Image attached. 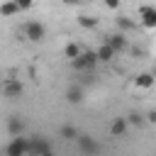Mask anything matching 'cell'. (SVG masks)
<instances>
[{
	"label": "cell",
	"instance_id": "obj_1",
	"mask_svg": "<svg viewBox=\"0 0 156 156\" xmlns=\"http://www.w3.org/2000/svg\"><path fill=\"white\" fill-rule=\"evenodd\" d=\"M29 154V139H24V136H12L10 139V144L5 146V156H27Z\"/></svg>",
	"mask_w": 156,
	"mask_h": 156
},
{
	"label": "cell",
	"instance_id": "obj_2",
	"mask_svg": "<svg viewBox=\"0 0 156 156\" xmlns=\"http://www.w3.org/2000/svg\"><path fill=\"white\" fill-rule=\"evenodd\" d=\"M71 63H73V68H78V71H90V68L98 66V58H95V51H80Z\"/></svg>",
	"mask_w": 156,
	"mask_h": 156
},
{
	"label": "cell",
	"instance_id": "obj_3",
	"mask_svg": "<svg viewBox=\"0 0 156 156\" xmlns=\"http://www.w3.org/2000/svg\"><path fill=\"white\" fill-rule=\"evenodd\" d=\"M29 154H32V156H54V151H51L49 141H46V139H41V136L29 139Z\"/></svg>",
	"mask_w": 156,
	"mask_h": 156
},
{
	"label": "cell",
	"instance_id": "obj_4",
	"mask_svg": "<svg viewBox=\"0 0 156 156\" xmlns=\"http://www.w3.org/2000/svg\"><path fill=\"white\" fill-rule=\"evenodd\" d=\"M24 37H27L29 41H41V39L46 37V29H44L41 22H27V24H24Z\"/></svg>",
	"mask_w": 156,
	"mask_h": 156
},
{
	"label": "cell",
	"instance_id": "obj_5",
	"mask_svg": "<svg viewBox=\"0 0 156 156\" xmlns=\"http://www.w3.org/2000/svg\"><path fill=\"white\" fill-rule=\"evenodd\" d=\"M139 22H141L146 29H156V7L144 5V7L139 10Z\"/></svg>",
	"mask_w": 156,
	"mask_h": 156
},
{
	"label": "cell",
	"instance_id": "obj_6",
	"mask_svg": "<svg viewBox=\"0 0 156 156\" xmlns=\"http://www.w3.org/2000/svg\"><path fill=\"white\" fill-rule=\"evenodd\" d=\"M76 141H78V151H80V154H85V156L98 154V144L93 141V136H88V134H78Z\"/></svg>",
	"mask_w": 156,
	"mask_h": 156
},
{
	"label": "cell",
	"instance_id": "obj_7",
	"mask_svg": "<svg viewBox=\"0 0 156 156\" xmlns=\"http://www.w3.org/2000/svg\"><path fill=\"white\" fill-rule=\"evenodd\" d=\"M132 88H134V90H149V88H154V73L144 71V73L134 76V78H132Z\"/></svg>",
	"mask_w": 156,
	"mask_h": 156
},
{
	"label": "cell",
	"instance_id": "obj_8",
	"mask_svg": "<svg viewBox=\"0 0 156 156\" xmlns=\"http://www.w3.org/2000/svg\"><path fill=\"white\" fill-rule=\"evenodd\" d=\"M22 90H24V88H22L20 80H12V78H10V80L2 83V95H5V98H20Z\"/></svg>",
	"mask_w": 156,
	"mask_h": 156
},
{
	"label": "cell",
	"instance_id": "obj_9",
	"mask_svg": "<svg viewBox=\"0 0 156 156\" xmlns=\"http://www.w3.org/2000/svg\"><path fill=\"white\" fill-rule=\"evenodd\" d=\"M105 44H107V46H112V51H115V54H119V51H124V49H127V39H124V34H112V37H107V39H105Z\"/></svg>",
	"mask_w": 156,
	"mask_h": 156
},
{
	"label": "cell",
	"instance_id": "obj_10",
	"mask_svg": "<svg viewBox=\"0 0 156 156\" xmlns=\"http://www.w3.org/2000/svg\"><path fill=\"white\" fill-rule=\"evenodd\" d=\"M127 127H129V122H127L124 117H117V119L110 124V134H112V136H124V134H127Z\"/></svg>",
	"mask_w": 156,
	"mask_h": 156
},
{
	"label": "cell",
	"instance_id": "obj_11",
	"mask_svg": "<svg viewBox=\"0 0 156 156\" xmlns=\"http://www.w3.org/2000/svg\"><path fill=\"white\" fill-rule=\"evenodd\" d=\"M0 15H2V17L20 15V7H17V2H15V0H2V5H0Z\"/></svg>",
	"mask_w": 156,
	"mask_h": 156
},
{
	"label": "cell",
	"instance_id": "obj_12",
	"mask_svg": "<svg viewBox=\"0 0 156 156\" xmlns=\"http://www.w3.org/2000/svg\"><path fill=\"white\" fill-rule=\"evenodd\" d=\"M95 58H98V61H105V63H107V61H112V58H115V51H112V46L102 44V46L95 51Z\"/></svg>",
	"mask_w": 156,
	"mask_h": 156
},
{
	"label": "cell",
	"instance_id": "obj_13",
	"mask_svg": "<svg viewBox=\"0 0 156 156\" xmlns=\"http://www.w3.org/2000/svg\"><path fill=\"white\" fill-rule=\"evenodd\" d=\"M80 51H83V49L78 46V41H68V44H66V49H63L66 58H71V61H73V58H76V56H78Z\"/></svg>",
	"mask_w": 156,
	"mask_h": 156
},
{
	"label": "cell",
	"instance_id": "obj_14",
	"mask_svg": "<svg viewBox=\"0 0 156 156\" xmlns=\"http://www.w3.org/2000/svg\"><path fill=\"white\" fill-rule=\"evenodd\" d=\"M66 98H68V102H73V105H76V102H80V100H83V90L73 85V88H68V93H66Z\"/></svg>",
	"mask_w": 156,
	"mask_h": 156
},
{
	"label": "cell",
	"instance_id": "obj_15",
	"mask_svg": "<svg viewBox=\"0 0 156 156\" xmlns=\"http://www.w3.org/2000/svg\"><path fill=\"white\" fill-rule=\"evenodd\" d=\"M78 24L85 27V29H93V27H98V20L90 17V15H80V17H78Z\"/></svg>",
	"mask_w": 156,
	"mask_h": 156
},
{
	"label": "cell",
	"instance_id": "obj_16",
	"mask_svg": "<svg viewBox=\"0 0 156 156\" xmlns=\"http://www.w3.org/2000/svg\"><path fill=\"white\" fill-rule=\"evenodd\" d=\"M7 129H10V134H12V136H17V134H22V122H20L17 117H12V119H10V124H7Z\"/></svg>",
	"mask_w": 156,
	"mask_h": 156
},
{
	"label": "cell",
	"instance_id": "obj_17",
	"mask_svg": "<svg viewBox=\"0 0 156 156\" xmlns=\"http://www.w3.org/2000/svg\"><path fill=\"white\" fill-rule=\"evenodd\" d=\"M61 136H63V139H76V136H78V129L71 127V124H66V127H61Z\"/></svg>",
	"mask_w": 156,
	"mask_h": 156
},
{
	"label": "cell",
	"instance_id": "obj_18",
	"mask_svg": "<svg viewBox=\"0 0 156 156\" xmlns=\"http://www.w3.org/2000/svg\"><path fill=\"white\" fill-rule=\"evenodd\" d=\"M117 24H119V29H124V32H127V29H132V27H134V22H132V20H129V17H119V20H117Z\"/></svg>",
	"mask_w": 156,
	"mask_h": 156
},
{
	"label": "cell",
	"instance_id": "obj_19",
	"mask_svg": "<svg viewBox=\"0 0 156 156\" xmlns=\"http://www.w3.org/2000/svg\"><path fill=\"white\" fill-rule=\"evenodd\" d=\"M17 2V7H20V12H24V10H29L32 5H34V0H15Z\"/></svg>",
	"mask_w": 156,
	"mask_h": 156
},
{
	"label": "cell",
	"instance_id": "obj_20",
	"mask_svg": "<svg viewBox=\"0 0 156 156\" xmlns=\"http://www.w3.org/2000/svg\"><path fill=\"white\" fill-rule=\"evenodd\" d=\"M105 7L107 10H117L119 7V0H105Z\"/></svg>",
	"mask_w": 156,
	"mask_h": 156
},
{
	"label": "cell",
	"instance_id": "obj_21",
	"mask_svg": "<svg viewBox=\"0 0 156 156\" xmlns=\"http://www.w3.org/2000/svg\"><path fill=\"white\" fill-rule=\"evenodd\" d=\"M127 122H132V124H141V117H139V115H136V112H132V115H129V119H127Z\"/></svg>",
	"mask_w": 156,
	"mask_h": 156
},
{
	"label": "cell",
	"instance_id": "obj_22",
	"mask_svg": "<svg viewBox=\"0 0 156 156\" xmlns=\"http://www.w3.org/2000/svg\"><path fill=\"white\" fill-rule=\"evenodd\" d=\"M146 119H149V122H156V112H154V110H151V112H149V115H146Z\"/></svg>",
	"mask_w": 156,
	"mask_h": 156
},
{
	"label": "cell",
	"instance_id": "obj_23",
	"mask_svg": "<svg viewBox=\"0 0 156 156\" xmlns=\"http://www.w3.org/2000/svg\"><path fill=\"white\" fill-rule=\"evenodd\" d=\"M63 2H66V5H78L80 0H63Z\"/></svg>",
	"mask_w": 156,
	"mask_h": 156
}]
</instances>
